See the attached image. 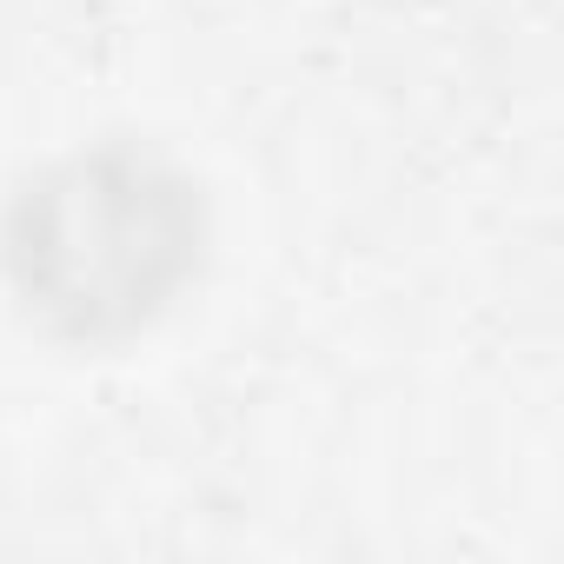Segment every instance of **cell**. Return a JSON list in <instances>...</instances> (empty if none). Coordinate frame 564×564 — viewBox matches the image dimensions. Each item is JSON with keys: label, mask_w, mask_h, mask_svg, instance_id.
<instances>
[{"label": "cell", "mask_w": 564, "mask_h": 564, "mask_svg": "<svg viewBox=\"0 0 564 564\" xmlns=\"http://www.w3.org/2000/svg\"><path fill=\"white\" fill-rule=\"evenodd\" d=\"M186 246L193 219L180 186L133 160H80L28 206V239L14 252L28 259V293L61 306L74 333H94L107 313H120V326L147 319L186 272Z\"/></svg>", "instance_id": "6da1fadb"}]
</instances>
